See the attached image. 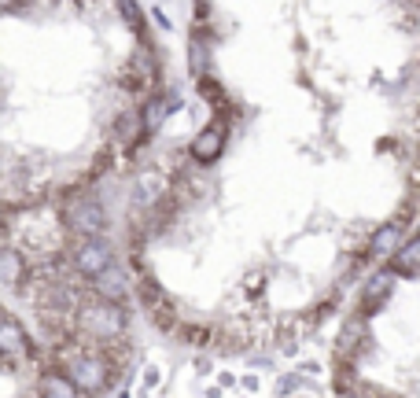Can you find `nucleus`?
Wrapping results in <instances>:
<instances>
[{
  "label": "nucleus",
  "instance_id": "12",
  "mask_svg": "<svg viewBox=\"0 0 420 398\" xmlns=\"http://www.w3.org/2000/svg\"><path fill=\"white\" fill-rule=\"evenodd\" d=\"M0 269H4V284L15 291V288H19V280H22V273L30 269V262H22V254H19L15 247H8V251H4V262H0Z\"/></svg>",
  "mask_w": 420,
  "mask_h": 398
},
{
  "label": "nucleus",
  "instance_id": "10",
  "mask_svg": "<svg viewBox=\"0 0 420 398\" xmlns=\"http://www.w3.org/2000/svg\"><path fill=\"white\" fill-rule=\"evenodd\" d=\"M391 273H398V277L420 273V236H417L413 243H405V247L395 254V262H391Z\"/></svg>",
  "mask_w": 420,
  "mask_h": 398
},
{
  "label": "nucleus",
  "instance_id": "15",
  "mask_svg": "<svg viewBox=\"0 0 420 398\" xmlns=\"http://www.w3.org/2000/svg\"><path fill=\"white\" fill-rule=\"evenodd\" d=\"M192 74H203V41H192Z\"/></svg>",
  "mask_w": 420,
  "mask_h": 398
},
{
  "label": "nucleus",
  "instance_id": "9",
  "mask_svg": "<svg viewBox=\"0 0 420 398\" xmlns=\"http://www.w3.org/2000/svg\"><path fill=\"white\" fill-rule=\"evenodd\" d=\"M37 398H82V388L67 376V372H45Z\"/></svg>",
  "mask_w": 420,
  "mask_h": 398
},
{
  "label": "nucleus",
  "instance_id": "14",
  "mask_svg": "<svg viewBox=\"0 0 420 398\" xmlns=\"http://www.w3.org/2000/svg\"><path fill=\"white\" fill-rule=\"evenodd\" d=\"M200 93H203V100H210V104H225V93H221L214 82H203V85H200Z\"/></svg>",
  "mask_w": 420,
  "mask_h": 398
},
{
  "label": "nucleus",
  "instance_id": "13",
  "mask_svg": "<svg viewBox=\"0 0 420 398\" xmlns=\"http://www.w3.org/2000/svg\"><path fill=\"white\" fill-rule=\"evenodd\" d=\"M395 240H398V225H387L384 233H380V236L373 240V254H380L384 247H391V243H395Z\"/></svg>",
  "mask_w": 420,
  "mask_h": 398
},
{
  "label": "nucleus",
  "instance_id": "16",
  "mask_svg": "<svg viewBox=\"0 0 420 398\" xmlns=\"http://www.w3.org/2000/svg\"><path fill=\"white\" fill-rule=\"evenodd\" d=\"M347 398H350V395H347Z\"/></svg>",
  "mask_w": 420,
  "mask_h": 398
},
{
  "label": "nucleus",
  "instance_id": "5",
  "mask_svg": "<svg viewBox=\"0 0 420 398\" xmlns=\"http://www.w3.org/2000/svg\"><path fill=\"white\" fill-rule=\"evenodd\" d=\"M140 299H144V306H148V314L155 317V325H159V328H174V321H177L174 303L166 299V291L155 284L151 277H144V280H140Z\"/></svg>",
  "mask_w": 420,
  "mask_h": 398
},
{
  "label": "nucleus",
  "instance_id": "4",
  "mask_svg": "<svg viewBox=\"0 0 420 398\" xmlns=\"http://www.w3.org/2000/svg\"><path fill=\"white\" fill-rule=\"evenodd\" d=\"M70 259L77 266V273H85L89 280H96V277L107 273V269H114V251H111L107 240H77Z\"/></svg>",
  "mask_w": 420,
  "mask_h": 398
},
{
  "label": "nucleus",
  "instance_id": "11",
  "mask_svg": "<svg viewBox=\"0 0 420 398\" xmlns=\"http://www.w3.org/2000/svg\"><path fill=\"white\" fill-rule=\"evenodd\" d=\"M387 295H391V277L369 280V288H365V295H361V314H376L380 306L387 303Z\"/></svg>",
  "mask_w": 420,
  "mask_h": 398
},
{
  "label": "nucleus",
  "instance_id": "3",
  "mask_svg": "<svg viewBox=\"0 0 420 398\" xmlns=\"http://www.w3.org/2000/svg\"><path fill=\"white\" fill-rule=\"evenodd\" d=\"M59 217H63V229L74 233L77 240H100L103 225H107V214H103V207L93 196H77L70 203H63Z\"/></svg>",
  "mask_w": 420,
  "mask_h": 398
},
{
  "label": "nucleus",
  "instance_id": "2",
  "mask_svg": "<svg viewBox=\"0 0 420 398\" xmlns=\"http://www.w3.org/2000/svg\"><path fill=\"white\" fill-rule=\"evenodd\" d=\"M63 372L82 388V395L85 391L93 395L111 380V362L96 351V346H77V351H70L67 358H63Z\"/></svg>",
  "mask_w": 420,
  "mask_h": 398
},
{
  "label": "nucleus",
  "instance_id": "6",
  "mask_svg": "<svg viewBox=\"0 0 420 398\" xmlns=\"http://www.w3.org/2000/svg\"><path fill=\"white\" fill-rule=\"evenodd\" d=\"M0 351H4L8 365L30 358V336L22 332V325H19L15 317H4V325H0Z\"/></svg>",
  "mask_w": 420,
  "mask_h": 398
},
{
  "label": "nucleus",
  "instance_id": "8",
  "mask_svg": "<svg viewBox=\"0 0 420 398\" xmlns=\"http://www.w3.org/2000/svg\"><path fill=\"white\" fill-rule=\"evenodd\" d=\"M126 291H129V280H126V273H122L118 266L93 280V299H103V303H118V306H122Z\"/></svg>",
  "mask_w": 420,
  "mask_h": 398
},
{
  "label": "nucleus",
  "instance_id": "1",
  "mask_svg": "<svg viewBox=\"0 0 420 398\" xmlns=\"http://www.w3.org/2000/svg\"><path fill=\"white\" fill-rule=\"evenodd\" d=\"M74 317H77L82 336H85L89 343H100V346L114 343V339L126 332V314H122V306H118V303L89 299V303H82V310H77Z\"/></svg>",
  "mask_w": 420,
  "mask_h": 398
},
{
  "label": "nucleus",
  "instance_id": "7",
  "mask_svg": "<svg viewBox=\"0 0 420 398\" xmlns=\"http://www.w3.org/2000/svg\"><path fill=\"white\" fill-rule=\"evenodd\" d=\"M221 148H225V122H214L192 140V159L195 162H214L221 155Z\"/></svg>",
  "mask_w": 420,
  "mask_h": 398
}]
</instances>
